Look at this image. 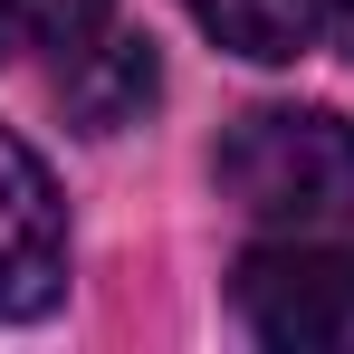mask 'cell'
<instances>
[{
	"instance_id": "obj_1",
	"label": "cell",
	"mask_w": 354,
	"mask_h": 354,
	"mask_svg": "<svg viewBox=\"0 0 354 354\" xmlns=\"http://www.w3.org/2000/svg\"><path fill=\"white\" fill-rule=\"evenodd\" d=\"M211 173L230 192V211H249L278 239H316L354 221V115L335 106H249L221 134Z\"/></svg>"
},
{
	"instance_id": "obj_2",
	"label": "cell",
	"mask_w": 354,
	"mask_h": 354,
	"mask_svg": "<svg viewBox=\"0 0 354 354\" xmlns=\"http://www.w3.org/2000/svg\"><path fill=\"white\" fill-rule=\"evenodd\" d=\"M230 306L278 354H354V249H335V230L268 239L239 259Z\"/></svg>"
},
{
	"instance_id": "obj_3",
	"label": "cell",
	"mask_w": 354,
	"mask_h": 354,
	"mask_svg": "<svg viewBox=\"0 0 354 354\" xmlns=\"http://www.w3.org/2000/svg\"><path fill=\"white\" fill-rule=\"evenodd\" d=\"M67 297V201L48 163L0 124V326H29Z\"/></svg>"
},
{
	"instance_id": "obj_4",
	"label": "cell",
	"mask_w": 354,
	"mask_h": 354,
	"mask_svg": "<svg viewBox=\"0 0 354 354\" xmlns=\"http://www.w3.org/2000/svg\"><path fill=\"white\" fill-rule=\"evenodd\" d=\"M67 106L86 134H115L153 106V48L144 39H86V48H67Z\"/></svg>"
},
{
	"instance_id": "obj_5",
	"label": "cell",
	"mask_w": 354,
	"mask_h": 354,
	"mask_svg": "<svg viewBox=\"0 0 354 354\" xmlns=\"http://www.w3.org/2000/svg\"><path fill=\"white\" fill-rule=\"evenodd\" d=\"M230 58H259V67H288L316 29H326V0H182Z\"/></svg>"
},
{
	"instance_id": "obj_6",
	"label": "cell",
	"mask_w": 354,
	"mask_h": 354,
	"mask_svg": "<svg viewBox=\"0 0 354 354\" xmlns=\"http://www.w3.org/2000/svg\"><path fill=\"white\" fill-rule=\"evenodd\" d=\"M115 0H0V67L10 58H58V48H86L106 29Z\"/></svg>"
},
{
	"instance_id": "obj_7",
	"label": "cell",
	"mask_w": 354,
	"mask_h": 354,
	"mask_svg": "<svg viewBox=\"0 0 354 354\" xmlns=\"http://www.w3.org/2000/svg\"><path fill=\"white\" fill-rule=\"evenodd\" d=\"M326 39H335V48L354 58V0H326Z\"/></svg>"
}]
</instances>
